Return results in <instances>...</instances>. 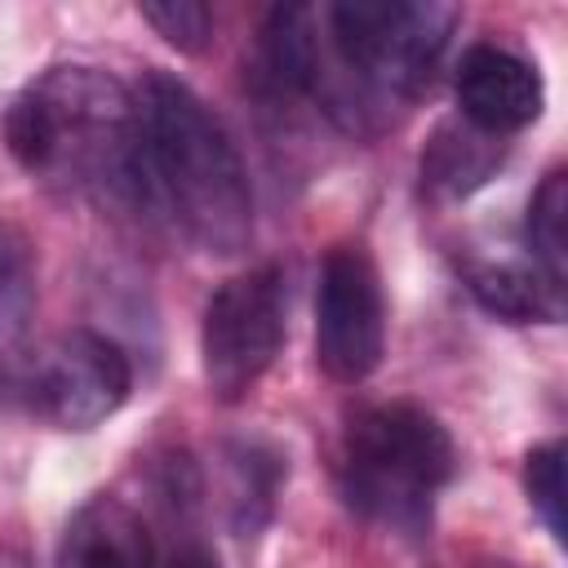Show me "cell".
Instances as JSON below:
<instances>
[{
  "label": "cell",
  "instance_id": "6da1fadb",
  "mask_svg": "<svg viewBox=\"0 0 568 568\" xmlns=\"http://www.w3.org/2000/svg\"><path fill=\"white\" fill-rule=\"evenodd\" d=\"M138 102V191L195 248L231 257L253 240V186L213 106L182 80L146 71Z\"/></svg>",
  "mask_w": 568,
  "mask_h": 568
},
{
  "label": "cell",
  "instance_id": "7a4b0ae2",
  "mask_svg": "<svg viewBox=\"0 0 568 568\" xmlns=\"http://www.w3.org/2000/svg\"><path fill=\"white\" fill-rule=\"evenodd\" d=\"M9 155L40 182L142 204L138 191V102L102 67L67 62L36 75L4 111Z\"/></svg>",
  "mask_w": 568,
  "mask_h": 568
},
{
  "label": "cell",
  "instance_id": "3957f363",
  "mask_svg": "<svg viewBox=\"0 0 568 568\" xmlns=\"http://www.w3.org/2000/svg\"><path fill=\"white\" fill-rule=\"evenodd\" d=\"M320 22V53L311 98L359 129L364 111L382 102H413L457 27L453 4L435 0H337L315 9Z\"/></svg>",
  "mask_w": 568,
  "mask_h": 568
},
{
  "label": "cell",
  "instance_id": "277c9868",
  "mask_svg": "<svg viewBox=\"0 0 568 568\" xmlns=\"http://www.w3.org/2000/svg\"><path fill=\"white\" fill-rule=\"evenodd\" d=\"M453 470V435L417 404H373L342 435V497L386 532L422 537Z\"/></svg>",
  "mask_w": 568,
  "mask_h": 568
},
{
  "label": "cell",
  "instance_id": "5b68a950",
  "mask_svg": "<svg viewBox=\"0 0 568 568\" xmlns=\"http://www.w3.org/2000/svg\"><path fill=\"white\" fill-rule=\"evenodd\" d=\"M129 355L93 328L58 333L0 368V399L58 430H93L129 399Z\"/></svg>",
  "mask_w": 568,
  "mask_h": 568
},
{
  "label": "cell",
  "instance_id": "8992f818",
  "mask_svg": "<svg viewBox=\"0 0 568 568\" xmlns=\"http://www.w3.org/2000/svg\"><path fill=\"white\" fill-rule=\"evenodd\" d=\"M284 346V275L280 266H253L231 275L204 302L200 368L204 386L222 404H240L266 377Z\"/></svg>",
  "mask_w": 568,
  "mask_h": 568
},
{
  "label": "cell",
  "instance_id": "52a82bcc",
  "mask_svg": "<svg viewBox=\"0 0 568 568\" xmlns=\"http://www.w3.org/2000/svg\"><path fill=\"white\" fill-rule=\"evenodd\" d=\"M386 351V297L373 257L359 244H337L324 257L315 288V359L333 382H364Z\"/></svg>",
  "mask_w": 568,
  "mask_h": 568
},
{
  "label": "cell",
  "instance_id": "ba28073f",
  "mask_svg": "<svg viewBox=\"0 0 568 568\" xmlns=\"http://www.w3.org/2000/svg\"><path fill=\"white\" fill-rule=\"evenodd\" d=\"M457 111L462 120L484 138H506L528 129L541 115L546 89L528 58L501 49V44H470L457 62Z\"/></svg>",
  "mask_w": 568,
  "mask_h": 568
},
{
  "label": "cell",
  "instance_id": "9c48e42d",
  "mask_svg": "<svg viewBox=\"0 0 568 568\" xmlns=\"http://www.w3.org/2000/svg\"><path fill=\"white\" fill-rule=\"evenodd\" d=\"M58 568H160L146 519L120 497H89L58 546Z\"/></svg>",
  "mask_w": 568,
  "mask_h": 568
},
{
  "label": "cell",
  "instance_id": "30bf717a",
  "mask_svg": "<svg viewBox=\"0 0 568 568\" xmlns=\"http://www.w3.org/2000/svg\"><path fill=\"white\" fill-rule=\"evenodd\" d=\"M466 288L488 315L506 324H555L564 315V288H555L537 266L475 262L466 266Z\"/></svg>",
  "mask_w": 568,
  "mask_h": 568
},
{
  "label": "cell",
  "instance_id": "8fae6325",
  "mask_svg": "<svg viewBox=\"0 0 568 568\" xmlns=\"http://www.w3.org/2000/svg\"><path fill=\"white\" fill-rule=\"evenodd\" d=\"M493 142H497V138H484V133H475L470 124H466V129L444 124V129L426 142V155H422V178H426V186L439 191V195H466V191H475V186L493 173V164H497V155H501Z\"/></svg>",
  "mask_w": 568,
  "mask_h": 568
},
{
  "label": "cell",
  "instance_id": "7c38bea8",
  "mask_svg": "<svg viewBox=\"0 0 568 568\" xmlns=\"http://www.w3.org/2000/svg\"><path fill=\"white\" fill-rule=\"evenodd\" d=\"M524 235H528L532 266L555 288H564V271H568V178H564V169H550L541 178V186L532 191Z\"/></svg>",
  "mask_w": 568,
  "mask_h": 568
},
{
  "label": "cell",
  "instance_id": "4fadbf2b",
  "mask_svg": "<svg viewBox=\"0 0 568 568\" xmlns=\"http://www.w3.org/2000/svg\"><path fill=\"white\" fill-rule=\"evenodd\" d=\"M280 488V457L262 444H240L231 448V510L235 528L248 537L266 524Z\"/></svg>",
  "mask_w": 568,
  "mask_h": 568
},
{
  "label": "cell",
  "instance_id": "5bb4252c",
  "mask_svg": "<svg viewBox=\"0 0 568 568\" xmlns=\"http://www.w3.org/2000/svg\"><path fill=\"white\" fill-rule=\"evenodd\" d=\"M524 488L550 537L564 546V444H541L528 453L524 466Z\"/></svg>",
  "mask_w": 568,
  "mask_h": 568
},
{
  "label": "cell",
  "instance_id": "9a60e30c",
  "mask_svg": "<svg viewBox=\"0 0 568 568\" xmlns=\"http://www.w3.org/2000/svg\"><path fill=\"white\" fill-rule=\"evenodd\" d=\"M142 22H151L173 49L182 53H200L213 36V13L209 4H195V0H164V4H142L138 9Z\"/></svg>",
  "mask_w": 568,
  "mask_h": 568
},
{
  "label": "cell",
  "instance_id": "2e32d148",
  "mask_svg": "<svg viewBox=\"0 0 568 568\" xmlns=\"http://www.w3.org/2000/svg\"><path fill=\"white\" fill-rule=\"evenodd\" d=\"M18 244H9V235L0 231V293L4 288H13V280H18Z\"/></svg>",
  "mask_w": 568,
  "mask_h": 568
},
{
  "label": "cell",
  "instance_id": "e0dca14e",
  "mask_svg": "<svg viewBox=\"0 0 568 568\" xmlns=\"http://www.w3.org/2000/svg\"><path fill=\"white\" fill-rule=\"evenodd\" d=\"M0 568H36L27 555H18V550H9V546H0Z\"/></svg>",
  "mask_w": 568,
  "mask_h": 568
}]
</instances>
